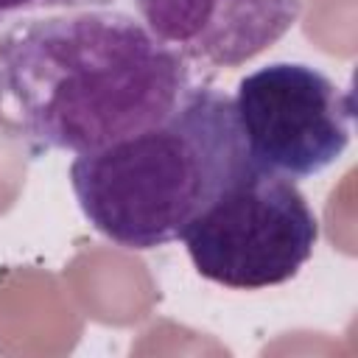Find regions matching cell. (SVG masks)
Masks as SVG:
<instances>
[{
  "label": "cell",
  "mask_w": 358,
  "mask_h": 358,
  "mask_svg": "<svg viewBox=\"0 0 358 358\" xmlns=\"http://www.w3.org/2000/svg\"><path fill=\"white\" fill-rule=\"evenodd\" d=\"M190 84V64L129 11L25 17L0 36V123L31 154L109 148L162 123Z\"/></svg>",
  "instance_id": "1"
},
{
  "label": "cell",
  "mask_w": 358,
  "mask_h": 358,
  "mask_svg": "<svg viewBox=\"0 0 358 358\" xmlns=\"http://www.w3.org/2000/svg\"><path fill=\"white\" fill-rule=\"evenodd\" d=\"M249 162L232 95L190 84L157 126L78 154L70 187L90 227L129 252L182 241Z\"/></svg>",
  "instance_id": "2"
},
{
  "label": "cell",
  "mask_w": 358,
  "mask_h": 358,
  "mask_svg": "<svg viewBox=\"0 0 358 358\" xmlns=\"http://www.w3.org/2000/svg\"><path fill=\"white\" fill-rule=\"evenodd\" d=\"M319 218L296 182L252 159L185 229L193 268L232 291H263L299 274L313 257Z\"/></svg>",
  "instance_id": "3"
},
{
  "label": "cell",
  "mask_w": 358,
  "mask_h": 358,
  "mask_svg": "<svg viewBox=\"0 0 358 358\" xmlns=\"http://www.w3.org/2000/svg\"><path fill=\"white\" fill-rule=\"evenodd\" d=\"M246 157L291 182L327 171L350 145L352 92L302 62L246 73L232 98Z\"/></svg>",
  "instance_id": "4"
},
{
  "label": "cell",
  "mask_w": 358,
  "mask_h": 358,
  "mask_svg": "<svg viewBox=\"0 0 358 358\" xmlns=\"http://www.w3.org/2000/svg\"><path fill=\"white\" fill-rule=\"evenodd\" d=\"M140 22L187 64L235 70L277 45L302 0H134Z\"/></svg>",
  "instance_id": "5"
},
{
  "label": "cell",
  "mask_w": 358,
  "mask_h": 358,
  "mask_svg": "<svg viewBox=\"0 0 358 358\" xmlns=\"http://www.w3.org/2000/svg\"><path fill=\"white\" fill-rule=\"evenodd\" d=\"M115 0H0V14L28 11H70V8H103Z\"/></svg>",
  "instance_id": "6"
}]
</instances>
